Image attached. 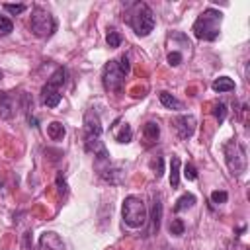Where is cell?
<instances>
[{
	"label": "cell",
	"mask_w": 250,
	"mask_h": 250,
	"mask_svg": "<svg viewBox=\"0 0 250 250\" xmlns=\"http://www.w3.org/2000/svg\"><path fill=\"white\" fill-rule=\"evenodd\" d=\"M221 21L223 14L215 8H207L193 21V35L201 41H215L221 31Z\"/></svg>",
	"instance_id": "1"
},
{
	"label": "cell",
	"mask_w": 250,
	"mask_h": 250,
	"mask_svg": "<svg viewBox=\"0 0 250 250\" xmlns=\"http://www.w3.org/2000/svg\"><path fill=\"white\" fill-rule=\"evenodd\" d=\"M127 21H129V25L135 29V33L141 35V37L148 35V33L154 29V23H156L150 6L145 4V2H135V4L129 6Z\"/></svg>",
	"instance_id": "2"
},
{
	"label": "cell",
	"mask_w": 250,
	"mask_h": 250,
	"mask_svg": "<svg viewBox=\"0 0 250 250\" xmlns=\"http://www.w3.org/2000/svg\"><path fill=\"white\" fill-rule=\"evenodd\" d=\"M121 217H123V223L131 229L145 227L148 217H146V207H145L143 199H139L137 195H127L121 205Z\"/></svg>",
	"instance_id": "3"
},
{
	"label": "cell",
	"mask_w": 250,
	"mask_h": 250,
	"mask_svg": "<svg viewBox=\"0 0 250 250\" xmlns=\"http://www.w3.org/2000/svg\"><path fill=\"white\" fill-rule=\"evenodd\" d=\"M66 80V70L64 68H57L51 78L47 80V84L41 88V102L47 107H57L61 102V86Z\"/></svg>",
	"instance_id": "4"
},
{
	"label": "cell",
	"mask_w": 250,
	"mask_h": 250,
	"mask_svg": "<svg viewBox=\"0 0 250 250\" xmlns=\"http://www.w3.org/2000/svg\"><path fill=\"white\" fill-rule=\"evenodd\" d=\"M225 152V162L232 174H242L246 172L248 158H246V148L238 141H227L223 146Z\"/></svg>",
	"instance_id": "5"
},
{
	"label": "cell",
	"mask_w": 250,
	"mask_h": 250,
	"mask_svg": "<svg viewBox=\"0 0 250 250\" xmlns=\"http://www.w3.org/2000/svg\"><path fill=\"white\" fill-rule=\"evenodd\" d=\"M57 29V21L51 16V12L35 6L31 12V31L37 37H51Z\"/></svg>",
	"instance_id": "6"
},
{
	"label": "cell",
	"mask_w": 250,
	"mask_h": 250,
	"mask_svg": "<svg viewBox=\"0 0 250 250\" xmlns=\"http://www.w3.org/2000/svg\"><path fill=\"white\" fill-rule=\"evenodd\" d=\"M123 72L119 70L117 66V61H109L105 66H104V74H102V82H104V88L107 92H119L123 88Z\"/></svg>",
	"instance_id": "7"
},
{
	"label": "cell",
	"mask_w": 250,
	"mask_h": 250,
	"mask_svg": "<svg viewBox=\"0 0 250 250\" xmlns=\"http://www.w3.org/2000/svg\"><path fill=\"white\" fill-rule=\"evenodd\" d=\"M172 125H174V129L178 131V135H180L182 139H189V137L195 133V125H197V121H195L193 115L188 113V115H178V117H174Z\"/></svg>",
	"instance_id": "8"
},
{
	"label": "cell",
	"mask_w": 250,
	"mask_h": 250,
	"mask_svg": "<svg viewBox=\"0 0 250 250\" xmlns=\"http://www.w3.org/2000/svg\"><path fill=\"white\" fill-rule=\"evenodd\" d=\"M102 135V123L94 109H88L84 115V137H100Z\"/></svg>",
	"instance_id": "9"
},
{
	"label": "cell",
	"mask_w": 250,
	"mask_h": 250,
	"mask_svg": "<svg viewBox=\"0 0 250 250\" xmlns=\"http://www.w3.org/2000/svg\"><path fill=\"white\" fill-rule=\"evenodd\" d=\"M39 250H64V242L57 232L45 230L39 236Z\"/></svg>",
	"instance_id": "10"
},
{
	"label": "cell",
	"mask_w": 250,
	"mask_h": 250,
	"mask_svg": "<svg viewBox=\"0 0 250 250\" xmlns=\"http://www.w3.org/2000/svg\"><path fill=\"white\" fill-rule=\"evenodd\" d=\"M111 137H113L117 143H131V139H133V129L129 127V123L117 119V121L113 123V127H111Z\"/></svg>",
	"instance_id": "11"
},
{
	"label": "cell",
	"mask_w": 250,
	"mask_h": 250,
	"mask_svg": "<svg viewBox=\"0 0 250 250\" xmlns=\"http://www.w3.org/2000/svg\"><path fill=\"white\" fill-rule=\"evenodd\" d=\"M16 113V104L10 94H0V117L10 119Z\"/></svg>",
	"instance_id": "12"
},
{
	"label": "cell",
	"mask_w": 250,
	"mask_h": 250,
	"mask_svg": "<svg viewBox=\"0 0 250 250\" xmlns=\"http://www.w3.org/2000/svg\"><path fill=\"white\" fill-rule=\"evenodd\" d=\"M158 135H160V127H158L156 121H146V123L143 125V137H145L146 143L158 141Z\"/></svg>",
	"instance_id": "13"
},
{
	"label": "cell",
	"mask_w": 250,
	"mask_h": 250,
	"mask_svg": "<svg viewBox=\"0 0 250 250\" xmlns=\"http://www.w3.org/2000/svg\"><path fill=\"white\" fill-rule=\"evenodd\" d=\"M211 86H213V90L219 92V94H221V92H232V90H234V82H232L229 76H219V78H215Z\"/></svg>",
	"instance_id": "14"
},
{
	"label": "cell",
	"mask_w": 250,
	"mask_h": 250,
	"mask_svg": "<svg viewBox=\"0 0 250 250\" xmlns=\"http://www.w3.org/2000/svg\"><path fill=\"white\" fill-rule=\"evenodd\" d=\"M170 186L172 189L180 186V158L178 156H172L170 160Z\"/></svg>",
	"instance_id": "15"
},
{
	"label": "cell",
	"mask_w": 250,
	"mask_h": 250,
	"mask_svg": "<svg viewBox=\"0 0 250 250\" xmlns=\"http://www.w3.org/2000/svg\"><path fill=\"white\" fill-rule=\"evenodd\" d=\"M152 232H158L160 229V219H162V203H160V197H154L152 201Z\"/></svg>",
	"instance_id": "16"
},
{
	"label": "cell",
	"mask_w": 250,
	"mask_h": 250,
	"mask_svg": "<svg viewBox=\"0 0 250 250\" xmlns=\"http://www.w3.org/2000/svg\"><path fill=\"white\" fill-rule=\"evenodd\" d=\"M158 100H160V104H162L164 107H168V109H182V102H180L178 98H174L172 94H168V92H160V94H158Z\"/></svg>",
	"instance_id": "17"
},
{
	"label": "cell",
	"mask_w": 250,
	"mask_h": 250,
	"mask_svg": "<svg viewBox=\"0 0 250 250\" xmlns=\"http://www.w3.org/2000/svg\"><path fill=\"white\" fill-rule=\"evenodd\" d=\"M64 125L62 123H59V121H51L49 125H47V135L53 139V141H61L62 137H64Z\"/></svg>",
	"instance_id": "18"
},
{
	"label": "cell",
	"mask_w": 250,
	"mask_h": 250,
	"mask_svg": "<svg viewBox=\"0 0 250 250\" xmlns=\"http://www.w3.org/2000/svg\"><path fill=\"white\" fill-rule=\"evenodd\" d=\"M193 203H195V195H193V193H184V195H182V197L176 201L174 211H176V213H180V211H184V209L193 207Z\"/></svg>",
	"instance_id": "19"
},
{
	"label": "cell",
	"mask_w": 250,
	"mask_h": 250,
	"mask_svg": "<svg viewBox=\"0 0 250 250\" xmlns=\"http://www.w3.org/2000/svg\"><path fill=\"white\" fill-rule=\"evenodd\" d=\"M168 230H170V234H174V236H182V234H184V230H186V225H184V221H182V219H172V221H170Z\"/></svg>",
	"instance_id": "20"
},
{
	"label": "cell",
	"mask_w": 250,
	"mask_h": 250,
	"mask_svg": "<svg viewBox=\"0 0 250 250\" xmlns=\"http://www.w3.org/2000/svg\"><path fill=\"white\" fill-rule=\"evenodd\" d=\"M105 41H107V45H109L111 49L119 47V45H121V35H119V31L109 29V31H107V35H105Z\"/></svg>",
	"instance_id": "21"
},
{
	"label": "cell",
	"mask_w": 250,
	"mask_h": 250,
	"mask_svg": "<svg viewBox=\"0 0 250 250\" xmlns=\"http://www.w3.org/2000/svg\"><path fill=\"white\" fill-rule=\"evenodd\" d=\"M213 115H215V119L219 121V123H223L225 121V117H227V105L225 104H215L213 105Z\"/></svg>",
	"instance_id": "22"
},
{
	"label": "cell",
	"mask_w": 250,
	"mask_h": 250,
	"mask_svg": "<svg viewBox=\"0 0 250 250\" xmlns=\"http://www.w3.org/2000/svg\"><path fill=\"white\" fill-rule=\"evenodd\" d=\"M12 29H14L12 20H8L6 16H0V35H8L12 33Z\"/></svg>",
	"instance_id": "23"
},
{
	"label": "cell",
	"mask_w": 250,
	"mask_h": 250,
	"mask_svg": "<svg viewBox=\"0 0 250 250\" xmlns=\"http://www.w3.org/2000/svg\"><path fill=\"white\" fill-rule=\"evenodd\" d=\"M184 178H186L188 182L197 180V170H195V166H193L191 162H188V164H186V168H184Z\"/></svg>",
	"instance_id": "24"
},
{
	"label": "cell",
	"mask_w": 250,
	"mask_h": 250,
	"mask_svg": "<svg viewBox=\"0 0 250 250\" xmlns=\"http://www.w3.org/2000/svg\"><path fill=\"white\" fill-rule=\"evenodd\" d=\"M227 199H229V193L227 191H223V189H215L213 193H211V201L213 203H227Z\"/></svg>",
	"instance_id": "25"
},
{
	"label": "cell",
	"mask_w": 250,
	"mask_h": 250,
	"mask_svg": "<svg viewBox=\"0 0 250 250\" xmlns=\"http://www.w3.org/2000/svg\"><path fill=\"white\" fill-rule=\"evenodd\" d=\"M2 8H4L6 12H10V14L16 16V14H21V12L25 10V4H4Z\"/></svg>",
	"instance_id": "26"
},
{
	"label": "cell",
	"mask_w": 250,
	"mask_h": 250,
	"mask_svg": "<svg viewBox=\"0 0 250 250\" xmlns=\"http://www.w3.org/2000/svg\"><path fill=\"white\" fill-rule=\"evenodd\" d=\"M182 62V53L180 51H170L168 53V64L170 66H178Z\"/></svg>",
	"instance_id": "27"
},
{
	"label": "cell",
	"mask_w": 250,
	"mask_h": 250,
	"mask_svg": "<svg viewBox=\"0 0 250 250\" xmlns=\"http://www.w3.org/2000/svg\"><path fill=\"white\" fill-rule=\"evenodd\" d=\"M117 66H119V70L123 72V76H125V74H129V70H131V64H129V59H127L125 55H123V57H121V59L117 61Z\"/></svg>",
	"instance_id": "28"
},
{
	"label": "cell",
	"mask_w": 250,
	"mask_h": 250,
	"mask_svg": "<svg viewBox=\"0 0 250 250\" xmlns=\"http://www.w3.org/2000/svg\"><path fill=\"white\" fill-rule=\"evenodd\" d=\"M150 166H152V170H154V176H156V178H160V176H162V158H158L156 162L152 160V162H150Z\"/></svg>",
	"instance_id": "29"
},
{
	"label": "cell",
	"mask_w": 250,
	"mask_h": 250,
	"mask_svg": "<svg viewBox=\"0 0 250 250\" xmlns=\"http://www.w3.org/2000/svg\"><path fill=\"white\" fill-rule=\"evenodd\" d=\"M57 186H59V191L64 195V193H66V182H64V178H62V174H61V172L57 174Z\"/></svg>",
	"instance_id": "30"
},
{
	"label": "cell",
	"mask_w": 250,
	"mask_h": 250,
	"mask_svg": "<svg viewBox=\"0 0 250 250\" xmlns=\"http://www.w3.org/2000/svg\"><path fill=\"white\" fill-rule=\"evenodd\" d=\"M21 250H31V234L25 232L21 238Z\"/></svg>",
	"instance_id": "31"
},
{
	"label": "cell",
	"mask_w": 250,
	"mask_h": 250,
	"mask_svg": "<svg viewBox=\"0 0 250 250\" xmlns=\"http://www.w3.org/2000/svg\"><path fill=\"white\" fill-rule=\"evenodd\" d=\"M0 80H2V70H0Z\"/></svg>",
	"instance_id": "32"
}]
</instances>
